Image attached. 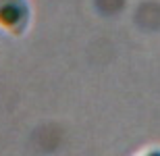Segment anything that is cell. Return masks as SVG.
<instances>
[{"label": "cell", "instance_id": "1", "mask_svg": "<svg viewBox=\"0 0 160 156\" xmlns=\"http://www.w3.org/2000/svg\"><path fill=\"white\" fill-rule=\"evenodd\" d=\"M33 23L31 0H0V31L11 38H23Z\"/></svg>", "mask_w": 160, "mask_h": 156}, {"label": "cell", "instance_id": "2", "mask_svg": "<svg viewBox=\"0 0 160 156\" xmlns=\"http://www.w3.org/2000/svg\"><path fill=\"white\" fill-rule=\"evenodd\" d=\"M135 156H160V146L154 144V146H148V148H143V150H139Z\"/></svg>", "mask_w": 160, "mask_h": 156}]
</instances>
